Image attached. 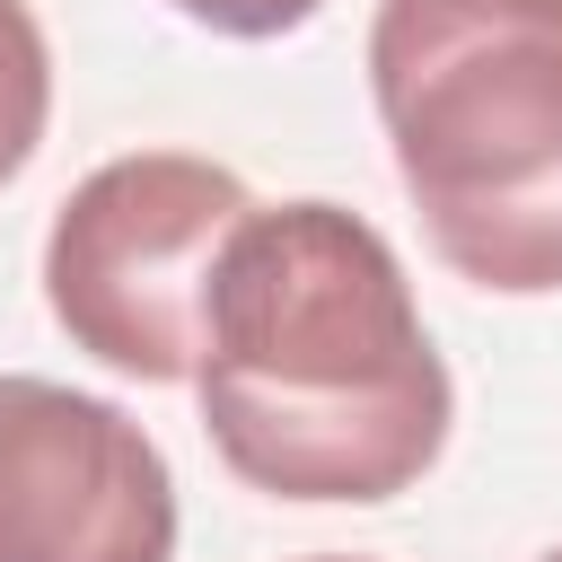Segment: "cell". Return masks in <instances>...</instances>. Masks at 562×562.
<instances>
[{
    "label": "cell",
    "instance_id": "obj_4",
    "mask_svg": "<svg viewBox=\"0 0 562 562\" xmlns=\"http://www.w3.org/2000/svg\"><path fill=\"white\" fill-rule=\"evenodd\" d=\"M0 562H176L167 448L105 395L0 369Z\"/></svg>",
    "mask_w": 562,
    "mask_h": 562
},
{
    "label": "cell",
    "instance_id": "obj_8",
    "mask_svg": "<svg viewBox=\"0 0 562 562\" xmlns=\"http://www.w3.org/2000/svg\"><path fill=\"white\" fill-rule=\"evenodd\" d=\"M544 562H562V544H553V553H544Z\"/></svg>",
    "mask_w": 562,
    "mask_h": 562
},
{
    "label": "cell",
    "instance_id": "obj_7",
    "mask_svg": "<svg viewBox=\"0 0 562 562\" xmlns=\"http://www.w3.org/2000/svg\"><path fill=\"white\" fill-rule=\"evenodd\" d=\"M307 562H369V553H307Z\"/></svg>",
    "mask_w": 562,
    "mask_h": 562
},
{
    "label": "cell",
    "instance_id": "obj_3",
    "mask_svg": "<svg viewBox=\"0 0 562 562\" xmlns=\"http://www.w3.org/2000/svg\"><path fill=\"white\" fill-rule=\"evenodd\" d=\"M246 211L255 193L237 167L193 149H132L79 176L44 228V307L70 351L140 386H184L220 237Z\"/></svg>",
    "mask_w": 562,
    "mask_h": 562
},
{
    "label": "cell",
    "instance_id": "obj_6",
    "mask_svg": "<svg viewBox=\"0 0 562 562\" xmlns=\"http://www.w3.org/2000/svg\"><path fill=\"white\" fill-rule=\"evenodd\" d=\"M176 18H193V26H211V35H237V44H272V35H290V26H307L325 0H167Z\"/></svg>",
    "mask_w": 562,
    "mask_h": 562
},
{
    "label": "cell",
    "instance_id": "obj_1",
    "mask_svg": "<svg viewBox=\"0 0 562 562\" xmlns=\"http://www.w3.org/2000/svg\"><path fill=\"white\" fill-rule=\"evenodd\" d=\"M184 386L220 465L272 501H395L457 422L395 246L342 202H255L220 237Z\"/></svg>",
    "mask_w": 562,
    "mask_h": 562
},
{
    "label": "cell",
    "instance_id": "obj_2",
    "mask_svg": "<svg viewBox=\"0 0 562 562\" xmlns=\"http://www.w3.org/2000/svg\"><path fill=\"white\" fill-rule=\"evenodd\" d=\"M369 105L430 255L492 299H553L562 0H378Z\"/></svg>",
    "mask_w": 562,
    "mask_h": 562
},
{
    "label": "cell",
    "instance_id": "obj_5",
    "mask_svg": "<svg viewBox=\"0 0 562 562\" xmlns=\"http://www.w3.org/2000/svg\"><path fill=\"white\" fill-rule=\"evenodd\" d=\"M53 123V44L26 0H0V184L44 149Z\"/></svg>",
    "mask_w": 562,
    "mask_h": 562
}]
</instances>
